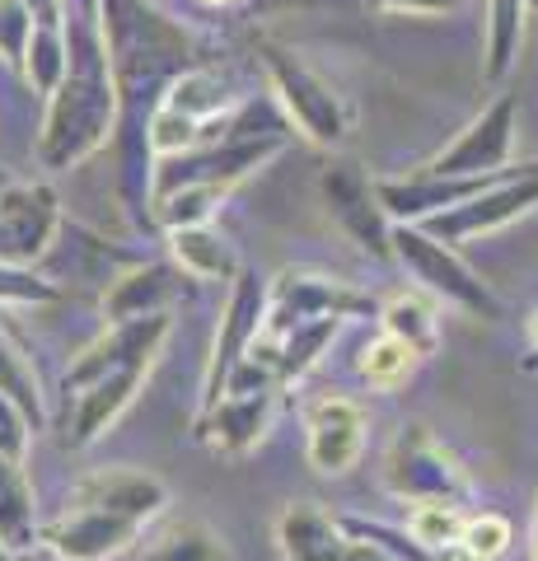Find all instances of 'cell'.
<instances>
[{
    "mask_svg": "<svg viewBox=\"0 0 538 561\" xmlns=\"http://www.w3.org/2000/svg\"><path fill=\"white\" fill-rule=\"evenodd\" d=\"M99 33L108 51L113 90H117V187H123L127 216L141 230H154L150 187H154V150L150 117L183 70L197 66V43L173 14L154 0H99Z\"/></svg>",
    "mask_w": 538,
    "mask_h": 561,
    "instance_id": "cell-1",
    "label": "cell"
},
{
    "mask_svg": "<svg viewBox=\"0 0 538 561\" xmlns=\"http://www.w3.org/2000/svg\"><path fill=\"white\" fill-rule=\"evenodd\" d=\"M61 33H66L71 66H66V80L57 84V94H47L38 146H33L47 173L80 169L117 131V90H113L108 51H103V33H99V10H80V5L61 10Z\"/></svg>",
    "mask_w": 538,
    "mask_h": 561,
    "instance_id": "cell-2",
    "label": "cell"
},
{
    "mask_svg": "<svg viewBox=\"0 0 538 561\" xmlns=\"http://www.w3.org/2000/svg\"><path fill=\"white\" fill-rule=\"evenodd\" d=\"M389 253H393L398 267L416 280V290H426L436 305H449V309L468 313V319H482V323L501 319L496 290L455 253V243H440L436 234H426L422 225H393Z\"/></svg>",
    "mask_w": 538,
    "mask_h": 561,
    "instance_id": "cell-3",
    "label": "cell"
},
{
    "mask_svg": "<svg viewBox=\"0 0 538 561\" xmlns=\"http://www.w3.org/2000/svg\"><path fill=\"white\" fill-rule=\"evenodd\" d=\"M257 57H263V70H267V84L276 103H282V113L295 131H300L309 146H323L333 150L346 140L352 131V108H346V99L328 84L314 66H309L300 51H290L282 43H257Z\"/></svg>",
    "mask_w": 538,
    "mask_h": 561,
    "instance_id": "cell-4",
    "label": "cell"
},
{
    "mask_svg": "<svg viewBox=\"0 0 538 561\" xmlns=\"http://www.w3.org/2000/svg\"><path fill=\"white\" fill-rule=\"evenodd\" d=\"M379 478H385V491L398 501H449V505H463L473 482H468L463 463L449 454L431 426L422 421H408L403 431L393 435V445L385 449V468H379Z\"/></svg>",
    "mask_w": 538,
    "mask_h": 561,
    "instance_id": "cell-5",
    "label": "cell"
},
{
    "mask_svg": "<svg viewBox=\"0 0 538 561\" xmlns=\"http://www.w3.org/2000/svg\"><path fill=\"white\" fill-rule=\"evenodd\" d=\"M379 305L366 290L346 286L337 276L323 272H282L276 280H267V319H263V337H282V332L314 323V319H370Z\"/></svg>",
    "mask_w": 538,
    "mask_h": 561,
    "instance_id": "cell-6",
    "label": "cell"
},
{
    "mask_svg": "<svg viewBox=\"0 0 538 561\" xmlns=\"http://www.w3.org/2000/svg\"><path fill=\"white\" fill-rule=\"evenodd\" d=\"M263 319H267V280L244 267V272L230 280V300H225L220 328H216V342H211V356H206L197 416H202V412H211L216 402L225 398V379H230L234 365L249 356V346L263 337Z\"/></svg>",
    "mask_w": 538,
    "mask_h": 561,
    "instance_id": "cell-7",
    "label": "cell"
},
{
    "mask_svg": "<svg viewBox=\"0 0 538 561\" xmlns=\"http://www.w3.org/2000/svg\"><path fill=\"white\" fill-rule=\"evenodd\" d=\"M515 94H496L488 108H482L468 127L449 140L440 154L416 169V173H431V179H478V173H501L511 169L515 160Z\"/></svg>",
    "mask_w": 538,
    "mask_h": 561,
    "instance_id": "cell-8",
    "label": "cell"
},
{
    "mask_svg": "<svg viewBox=\"0 0 538 561\" xmlns=\"http://www.w3.org/2000/svg\"><path fill=\"white\" fill-rule=\"evenodd\" d=\"M529 210H538V164H519L506 179L482 187L478 197H468L463 206H449L440 216H431L422 230L436 234L440 243H468L492 230H506V225L529 216Z\"/></svg>",
    "mask_w": 538,
    "mask_h": 561,
    "instance_id": "cell-9",
    "label": "cell"
},
{
    "mask_svg": "<svg viewBox=\"0 0 538 561\" xmlns=\"http://www.w3.org/2000/svg\"><path fill=\"white\" fill-rule=\"evenodd\" d=\"M319 197L328 206L333 225L356 243L360 253H370L379 262H393L389 253V234H393V220L385 216V206L375 197V183L370 173L360 169L356 160H333L319 173Z\"/></svg>",
    "mask_w": 538,
    "mask_h": 561,
    "instance_id": "cell-10",
    "label": "cell"
},
{
    "mask_svg": "<svg viewBox=\"0 0 538 561\" xmlns=\"http://www.w3.org/2000/svg\"><path fill=\"white\" fill-rule=\"evenodd\" d=\"M61 234V197L57 187L33 179V183H10L0 187V262H20L33 267L51 253Z\"/></svg>",
    "mask_w": 538,
    "mask_h": 561,
    "instance_id": "cell-11",
    "label": "cell"
},
{
    "mask_svg": "<svg viewBox=\"0 0 538 561\" xmlns=\"http://www.w3.org/2000/svg\"><path fill=\"white\" fill-rule=\"evenodd\" d=\"M366 449V408L346 393H323L305 408V459L323 478L352 472Z\"/></svg>",
    "mask_w": 538,
    "mask_h": 561,
    "instance_id": "cell-12",
    "label": "cell"
},
{
    "mask_svg": "<svg viewBox=\"0 0 538 561\" xmlns=\"http://www.w3.org/2000/svg\"><path fill=\"white\" fill-rule=\"evenodd\" d=\"M150 375V365H131V370H108L90 383H80V389L66 393V435L61 445L66 449H90L94 440L108 426H117V416H123L136 393H141V383Z\"/></svg>",
    "mask_w": 538,
    "mask_h": 561,
    "instance_id": "cell-13",
    "label": "cell"
},
{
    "mask_svg": "<svg viewBox=\"0 0 538 561\" xmlns=\"http://www.w3.org/2000/svg\"><path fill=\"white\" fill-rule=\"evenodd\" d=\"M146 524H136L127 515H108L94 505H66V515L57 524H47L43 548L61 561H108L117 552H127L141 538Z\"/></svg>",
    "mask_w": 538,
    "mask_h": 561,
    "instance_id": "cell-14",
    "label": "cell"
},
{
    "mask_svg": "<svg viewBox=\"0 0 538 561\" xmlns=\"http://www.w3.org/2000/svg\"><path fill=\"white\" fill-rule=\"evenodd\" d=\"M66 505H94V511L150 524L154 515H164L169 486L146 468H94L71 486V501Z\"/></svg>",
    "mask_w": 538,
    "mask_h": 561,
    "instance_id": "cell-15",
    "label": "cell"
},
{
    "mask_svg": "<svg viewBox=\"0 0 538 561\" xmlns=\"http://www.w3.org/2000/svg\"><path fill=\"white\" fill-rule=\"evenodd\" d=\"M276 416V393H225L211 412L197 416V440L225 459H244L267 440Z\"/></svg>",
    "mask_w": 538,
    "mask_h": 561,
    "instance_id": "cell-16",
    "label": "cell"
},
{
    "mask_svg": "<svg viewBox=\"0 0 538 561\" xmlns=\"http://www.w3.org/2000/svg\"><path fill=\"white\" fill-rule=\"evenodd\" d=\"M179 267L169 262H136L123 276L108 280L103 290V323H136L150 319V313H169L173 295H179Z\"/></svg>",
    "mask_w": 538,
    "mask_h": 561,
    "instance_id": "cell-17",
    "label": "cell"
},
{
    "mask_svg": "<svg viewBox=\"0 0 538 561\" xmlns=\"http://www.w3.org/2000/svg\"><path fill=\"white\" fill-rule=\"evenodd\" d=\"M276 548H282V561H342L346 529L337 515L295 501L276 515Z\"/></svg>",
    "mask_w": 538,
    "mask_h": 561,
    "instance_id": "cell-18",
    "label": "cell"
},
{
    "mask_svg": "<svg viewBox=\"0 0 538 561\" xmlns=\"http://www.w3.org/2000/svg\"><path fill=\"white\" fill-rule=\"evenodd\" d=\"M169 257L173 267L193 280H234L244 272L239 249L230 243V234L216 230V225H187V230H164Z\"/></svg>",
    "mask_w": 538,
    "mask_h": 561,
    "instance_id": "cell-19",
    "label": "cell"
},
{
    "mask_svg": "<svg viewBox=\"0 0 538 561\" xmlns=\"http://www.w3.org/2000/svg\"><path fill=\"white\" fill-rule=\"evenodd\" d=\"M379 319V332H389V337H398L416 360L436 356L440 351V305L431 300L426 290H393L389 300H379L375 309Z\"/></svg>",
    "mask_w": 538,
    "mask_h": 561,
    "instance_id": "cell-20",
    "label": "cell"
},
{
    "mask_svg": "<svg viewBox=\"0 0 538 561\" xmlns=\"http://www.w3.org/2000/svg\"><path fill=\"white\" fill-rule=\"evenodd\" d=\"M0 542L14 552H38L43 529H38V496L24 463L0 454Z\"/></svg>",
    "mask_w": 538,
    "mask_h": 561,
    "instance_id": "cell-21",
    "label": "cell"
},
{
    "mask_svg": "<svg viewBox=\"0 0 538 561\" xmlns=\"http://www.w3.org/2000/svg\"><path fill=\"white\" fill-rule=\"evenodd\" d=\"M529 28V0H488V47H482V80L501 84L519 61Z\"/></svg>",
    "mask_w": 538,
    "mask_h": 561,
    "instance_id": "cell-22",
    "label": "cell"
},
{
    "mask_svg": "<svg viewBox=\"0 0 538 561\" xmlns=\"http://www.w3.org/2000/svg\"><path fill=\"white\" fill-rule=\"evenodd\" d=\"M337 332H342L337 319H314V323H300V328L282 332V337H272L276 365H282V383H300L328 356V346L337 342Z\"/></svg>",
    "mask_w": 538,
    "mask_h": 561,
    "instance_id": "cell-23",
    "label": "cell"
},
{
    "mask_svg": "<svg viewBox=\"0 0 538 561\" xmlns=\"http://www.w3.org/2000/svg\"><path fill=\"white\" fill-rule=\"evenodd\" d=\"M0 393L20 402L24 416L43 431V421H47V402H43L38 370H33V360L24 356L20 337H14V332H10L5 323H0Z\"/></svg>",
    "mask_w": 538,
    "mask_h": 561,
    "instance_id": "cell-24",
    "label": "cell"
},
{
    "mask_svg": "<svg viewBox=\"0 0 538 561\" xmlns=\"http://www.w3.org/2000/svg\"><path fill=\"white\" fill-rule=\"evenodd\" d=\"M66 66H71V57H66V33L61 24H38L28 38V51L20 61V76L33 94H57V84L66 80Z\"/></svg>",
    "mask_w": 538,
    "mask_h": 561,
    "instance_id": "cell-25",
    "label": "cell"
},
{
    "mask_svg": "<svg viewBox=\"0 0 538 561\" xmlns=\"http://www.w3.org/2000/svg\"><path fill=\"white\" fill-rule=\"evenodd\" d=\"M136 561H225V542L206 524L183 519V524H169Z\"/></svg>",
    "mask_w": 538,
    "mask_h": 561,
    "instance_id": "cell-26",
    "label": "cell"
},
{
    "mask_svg": "<svg viewBox=\"0 0 538 561\" xmlns=\"http://www.w3.org/2000/svg\"><path fill=\"white\" fill-rule=\"evenodd\" d=\"M412 370H416V356L398 337H389V332H379V337L360 346V356H356V375L366 379L370 389H398Z\"/></svg>",
    "mask_w": 538,
    "mask_h": 561,
    "instance_id": "cell-27",
    "label": "cell"
},
{
    "mask_svg": "<svg viewBox=\"0 0 538 561\" xmlns=\"http://www.w3.org/2000/svg\"><path fill=\"white\" fill-rule=\"evenodd\" d=\"M403 529L412 534V542H422V548L436 557L440 548H449V542H459L463 511H459V505H449V501H416L408 511Z\"/></svg>",
    "mask_w": 538,
    "mask_h": 561,
    "instance_id": "cell-28",
    "label": "cell"
},
{
    "mask_svg": "<svg viewBox=\"0 0 538 561\" xmlns=\"http://www.w3.org/2000/svg\"><path fill=\"white\" fill-rule=\"evenodd\" d=\"M57 300H61L57 280L38 276L33 267H20V262H0V309H38Z\"/></svg>",
    "mask_w": 538,
    "mask_h": 561,
    "instance_id": "cell-29",
    "label": "cell"
},
{
    "mask_svg": "<svg viewBox=\"0 0 538 561\" xmlns=\"http://www.w3.org/2000/svg\"><path fill=\"white\" fill-rule=\"evenodd\" d=\"M459 548L473 552L478 561H501L511 548V519L496 515V511H482V515H463V529H459Z\"/></svg>",
    "mask_w": 538,
    "mask_h": 561,
    "instance_id": "cell-30",
    "label": "cell"
},
{
    "mask_svg": "<svg viewBox=\"0 0 538 561\" xmlns=\"http://www.w3.org/2000/svg\"><path fill=\"white\" fill-rule=\"evenodd\" d=\"M33 28H38V14H33L24 0H0V61L10 70H20Z\"/></svg>",
    "mask_w": 538,
    "mask_h": 561,
    "instance_id": "cell-31",
    "label": "cell"
},
{
    "mask_svg": "<svg viewBox=\"0 0 538 561\" xmlns=\"http://www.w3.org/2000/svg\"><path fill=\"white\" fill-rule=\"evenodd\" d=\"M33 435H38V426L24 416V408L14 398L0 393V454L14 463H24L28 459V445H33Z\"/></svg>",
    "mask_w": 538,
    "mask_h": 561,
    "instance_id": "cell-32",
    "label": "cell"
},
{
    "mask_svg": "<svg viewBox=\"0 0 538 561\" xmlns=\"http://www.w3.org/2000/svg\"><path fill=\"white\" fill-rule=\"evenodd\" d=\"M370 5L389 14H422V20H431V14H455L463 0H370Z\"/></svg>",
    "mask_w": 538,
    "mask_h": 561,
    "instance_id": "cell-33",
    "label": "cell"
},
{
    "mask_svg": "<svg viewBox=\"0 0 538 561\" xmlns=\"http://www.w3.org/2000/svg\"><path fill=\"white\" fill-rule=\"evenodd\" d=\"M342 561H389L385 552L375 548V542H360V538H346V552H342Z\"/></svg>",
    "mask_w": 538,
    "mask_h": 561,
    "instance_id": "cell-34",
    "label": "cell"
},
{
    "mask_svg": "<svg viewBox=\"0 0 538 561\" xmlns=\"http://www.w3.org/2000/svg\"><path fill=\"white\" fill-rule=\"evenodd\" d=\"M24 5L38 14V24H61V0H24Z\"/></svg>",
    "mask_w": 538,
    "mask_h": 561,
    "instance_id": "cell-35",
    "label": "cell"
},
{
    "mask_svg": "<svg viewBox=\"0 0 538 561\" xmlns=\"http://www.w3.org/2000/svg\"><path fill=\"white\" fill-rule=\"evenodd\" d=\"M431 561H478V557H473V552H463L459 542H449V548H440V552L431 557Z\"/></svg>",
    "mask_w": 538,
    "mask_h": 561,
    "instance_id": "cell-36",
    "label": "cell"
},
{
    "mask_svg": "<svg viewBox=\"0 0 538 561\" xmlns=\"http://www.w3.org/2000/svg\"><path fill=\"white\" fill-rule=\"evenodd\" d=\"M0 561H38V552H14V548L0 542Z\"/></svg>",
    "mask_w": 538,
    "mask_h": 561,
    "instance_id": "cell-37",
    "label": "cell"
},
{
    "mask_svg": "<svg viewBox=\"0 0 538 561\" xmlns=\"http://www.w3.org/2000/svg\"><path fill=\"white\" fill-rule=\"evenodd\" d=\"M525 342H529V346H538V309L525 319Z\"/></svg>",
    "mask_w": 538,
    "mask_h": 561,
    "instance_id": "cell-38",
    "label": "cell"
},
{
    "mask_svg": "<svg viewBox=\"0 0 538 561\" xmlns=\"http://www.w3.org/2000/svg\"><path fill=\"white\" fill-rule=\"evenodd\" d=\"M534 542H529V552H534V561H538V491H534V534H529Z\"/></svg>",
    "mask_w": 538,
    "mask_h": 561,
    "instance_id": "cell-39",
    "label": "cell"
},
{
    "mask_svg": "<svg viewBox=\"0 0 538 561\" xmlns=\"http://www.w3.org/2000/svg\"><path fill=\"white\" fill-rule=\"evenodd\" d=\"M519 365H525V370H529V375H538V346H529V356H525V360H519Z\"/></svg>",
    "mask_w": 538,
    "mask_h": 561,
    "instance_id": "cell-40",
    "label": "cell"
},
{
    "mask_svg": "<svg viewBox=\"0 0 538 561\" xmlns=\"http://www.w3.org/2000/svg\"><path fill=\"white\" fill-rule=\"evenodd\" d=\"M206 10H230V5H239V0H202Z\"/></svg>",
    "mask_w": 538,
    "mask_h": 561,
    "instance_id": "cell-41",
    "label": "cell"
},
{
    "mask_svg": "<svg viewBox=\"0 0 538 561\" xmlns=\"http://www.w3.org/2000/svg\"><path fill=\"white\" fill-rule=\"evenodd\" d=\"M66 5H80V10H99V0H61V10Z\"/></svg>",
    "mask_w": 538,
    "mask_h": 561,
    "instance_id": "cell-42",
    "label": "cell"
},
{
    "mask_svg": "<svg viewBox=\"0 0 538 561\" xmlns=\"http://www.w3.org/2000/svg\"><path fill=\"white\" fill-rule=\"evenodd\" d=\"M38 561H61V557H51L47 548H38Z\"/></svg>",
    "mask_w": 538,
    "mask_h": 561,
    "instance_id": "cell-43",
    "label": "cell"
},
{
    "mask_svg": "<svg viewBox=\"0 0 538 561\" xmlns=\"http://www.w3.org/2000/svg\"><path fill=\"white\" fill-rule=\"evenodd\" d=\"M529 14H538V0H529Z\"/></svg>",
    "mask_w": 538,
    "mask_h": 561,
    "instance_id": "cell-44",
    "label": "cell"
},
{
    "mask_svg": "<svg viewBox=\"0 0 538 561\" xmlns=\"http://www.w3.org/2000/svg\"><path fill=\"white\" fill-rule=\"evenodd\" d=\"M0 187H5V179H0Z\"/></svg>",
    "mask_w": 538,
    "mask_h": 561,
    "instance_id": "cell-45",
    "label": "cell"
}]
</instances>
